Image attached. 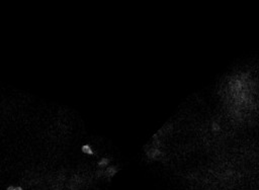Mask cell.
Wrapping results in <instances>:
<instances>
[{
	"instance_id": "6da1fadb",
	"label": "cell",
	"mask_w": 259,
	"mask_h": 190,
	"mask_svg": "<svg viewBox=\"0 0 259 190\" xmlns=\"http://www.w3.org/2000/svg\"><path fill=\"white\" fill-rule=\"evenodd\" d=\"M82 151L84 153H86V154H90V155L93 154V151L91 150V147H90L89 145H84V146L82 147Z\"/></svg>"
},
{
	"instance_id": "7a4b0ae2",
	"label": "cell",
	"mask_w": 259,
	"mask_h": 190,
	"mask_svg": "<svg viewBox=\"0 0 259 190\" xmlns=\"http://www.w3.org/2000/svg\"><path fill=\"white\" fill-rule=\"evenodd\" d=\"M8 190H21L20 187H9Z\"/></svg>"
}]
</instances>
